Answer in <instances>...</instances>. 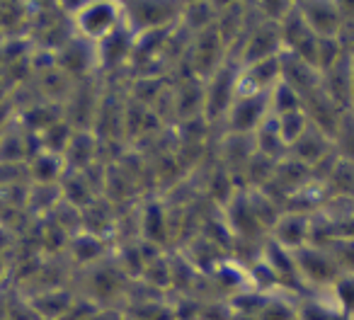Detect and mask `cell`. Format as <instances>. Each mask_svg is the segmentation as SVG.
I'll return each instance as SVG.
<instances>
[{"label":"cell","instance_id":"cell-1","mask_svg":"<svg viewBox=\"0 0 354 320\" xmlns=\"http://www.w3.org/2000/svg\"><path fill=\"white\" fill-rule=\"evenodd\" d=\"M294 255V265L304 279L313 281V284H328L333 289V284L339 279L342 270L335 265V260L330 257V252L325 247H308L304 245L301 250L291 252Z\"/></svg>","mask_w":354,"mask_h":320},{"label":"cell","instance_id":"cell-2","mask_svg":"<svg viewBox=\"0 0 354 320\" xmlns=\"http://www.w3.org/2000/svg\"><path fill=\"white\" fill-rule=\"evenodd\" d=\"M270 93L236 95L231 109H228L233 131L248 133V131H255V129H260L262 124H265L267 107H270Z\"/></svg>","mask_w":354,"mask_h":320},{"label":"cell","instance_id":"cell-3","mask_svg":"<svg viewBox=\"0 0 354 320\" xmlns=\"http://www.w3.org/2000/svg\"><path fill=\"white\" fill-rule=\"evenodd\" d=\"M304 15L306 25L318 37H339L342 35V12L339 3H299L296 6Z\"/></svg>","mask_w":354,"mask_h":320},{"label":"cell","instance_id":"cell-4","mask_svg":"<svg viewBox=\"0 0 354 320\" xmlns=\"http://www.w3.org/2000/svg\"><path fill=\"white\" fill-rule=\"evenodd\" d=\"M274 226H277V236H279V245L289 252L301 250L310 231V221L306 216H299V214H296V216L281 218Z\"/></svg>","mask_w":354,"mask_h":320},{"label":"cell","instance_id":"cell-5","mask_svg":"<svg viewBox=\"0 0 354 320\" xmlns=\"http://www.w3.org/2000/svg\"><path fill=\"white\" fill-rule=\"evenodd\" d=\"M83 22V30L93 37H104L107 32H112L114 27V10L112 6L102 3V6H90L88 10L80 17Z\"/></svg>","mask_w":354,"mask_h":320},{"label":"cell","instance_id":"cell-6","mask_svg":"<svg viewBox=\"0 0 354 320\" xmlns=\"http://www.w3.org/2000/svg\"><path fill=\"white\" fill-rule=\"evenodd\" d=\"M333 141H337L342 156H347L349 163H354V112H344L342 117H339Z\"/></svg>","mask_w":354,"mask_h":320},{"label":"cell","instance_id":"cell-7","mask_svg":"<svg viewBox=\"0 0 354 320\" xmlns=\"http://www.w3.org/2000/svg\"><path fill=\"white\" fill-rule=\"evenodd\" d=\"M335 308L330 305H323L320 301H313V303H306L299 308V318L296 320H333Z\"/></svg>","mask_w":354,"mask_h":320},{"label":"cell","instance_id":"cell-8","mask_svg":"<svg viewBox=\"0 0 354 320\" xmlns=\"http://www.w3.org/2000/svg\"><path fill=\"white\" fill-rule=\"evenodd\" d=\"M349 80H352V97H354V51H349Z\"/></svg>","mask_w":354,"mask_h":320}]
</instances>
